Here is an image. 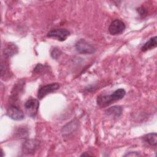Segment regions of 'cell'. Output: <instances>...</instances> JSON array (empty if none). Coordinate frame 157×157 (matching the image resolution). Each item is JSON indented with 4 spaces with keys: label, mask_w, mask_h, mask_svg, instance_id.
Returning a JSON list of instances; mask_svg holds the SVG:
<instances>
[{
    "label": "cell",
    "mask_w": 157,
    "mask_h": 157,
    "mask_svg": "<svg viewBox=\"0 0 157 157\" xmlns=\"http://www.w3.org/2000/svg\"><path fill=\"white\" fill-rule=\"evenodd\" d=\"M126 94V91L123 88L115 90L110 95H101L97 98L98 105L101 107H105L112 103L121 99Z\"/></svg>",
    "instance_id": "obj_1"
},
{
    "label": "cell",
    "mask_w": 157,
    "mask_h": 157,
    "mask_svg": "<svg viewBox=\"0 0 157 157\" xmlns=\"http://www.w3.org/2000/svg\"><path fill=\"white\" fill-rule=\"evenodd\" d=\"M76 50L81 54H93L95 52L94 47L83 39H79L75 45Z\"/></svg>",
    "instance_id": "obj_2"
},
{
    "label": "cell",
    "mask_w": 157,
    "mask_h": 157,
    "mask_svg": "<svg viewBox=\"0 0 157 157\" xmlns=\"http://www.w3.org/2000/svg\"><path fill=\"white\" fill-rule=\"evenodd\" d=\"M39 101L34 98L29 99L25 103V108L29 116L34 117L39 110Z\"/></svg>",
    "instance_id": "obj_3"
},
{
    "label": "cell",
    "mask_w": 157,
    "mask_h": 157,
    "mask_svg": "<svg viewBox=\"0 0 157 157\" xmlns=\"http://www.w3.org/2000/svg\"><path fill=\"white\" fill-rule=\"evenodd\" d=\"M125 28L126 26L122 21L115 19L109 25V31L112 35H119L124 32Z\"/></svg>",
    "instance_id": "obj_4"
},
{
    "label": "cell",
    "mask_w": 157,
    "mask_h": 157,
    "mask_svg": "<svg viewBox=\"0 0 157 157\" xmlns=\"http://www.w3.org/2000/svg\"><path fill=\"white\" fill-rule=\"evenodd\" d=\"M7 115L11 119L20 121L24 119L25 115L23 112L16 105H10L7 110Z\"/></svg>",
    "instance_id": "obj_5"
},
{
    "label": "cell",
    "mask_w": 157,
    "mask_h": 157,
    "mask_svg": "<svg viewBox=\"0 0 157 157\" xmlns=\"http://www.w3.org/2000/svg\"><path fill=\"white\" fill-rule=\"evenodd\" d=\"M70 33L66 29H55L50 31L47 36L48 37H55L59 41H64L65 40L67 37L69 36Z\"/></svg>",
    "instance_id": "obj_6"
},
{
    "label": "cell",
    "mask_w": 157,
    "mask_h": 157,
    "mask_svg": "<svg viewBox=\"0 0 157 157\" xmlns=\"http://www.w3.org/2000/svg\"><path fill=\"white\" fill-rule=\"evenodd\" d=\"M39 146V141L36 139H29L23 143L22 150L24 153L32 154L35 153Z\"/></svg>",
    "instance_id": "obj_7"
},
{
    "label": "cell",
    "mask_w": 157,
    "mask_h": 157,
    "mask_svg": "<svg viewBox=\"0 0 157 157\" xmlns=\"http://www.w3.org/2000/svg\"><path fill=\"white\" fill-rule=\"evenodd\" d=\"M59 88V84L58 83H52L50 84L43 86L39 90L37 97L39 99H41L48 94L58 90Z\"/></svg>",
    "instance_id": "obj_8"
},
{
    "label": "cell",
    "mask_w": 157,
    "mask_h": 157,
    "mask_svg": "<svg viewBox=\"0 0 157 157\" xmlns=\"http://www.w3.org/2000/svg\"><path fill=\"white\" fill-rule=\"evenodd\" d=\"M157 45V37L156 36L150 38L147 42H146L144 45L141 47L142 52H146L147 50L155 48Z\"/></svg>",
    "instance_id": "obj_9"
},
{
    "label": "cell",
    "mask_w": 157,
    "mask_h": 157,
    "mask_svg": "<svg viewBox=\"0 0 157 157\" xmlns=\"http://www.w3.org/2000/svg\"><path fill=\"white\" fill-rule=\"evenodd\" d=\"M143 139L150 145L156 146L157 144V134L156 132L146 134L143 137Z\"/></svg>",
    "instance_id": "obj_10"
},
{
    "label": "cell",
    "mask_w": 157,
    "mask_h": 157,
    "mask_svg": "<svg viewBox=\"0 0 157 157\" xmlns=\"http://www.w3.org/2000/svg\"><path fill=\"white\" fill-rule=\"evenodd\" d=\"M18 52V48L14 44H9L4 50V55L6 57L9 58L15 55Z\"/></svg>",
    "instance_id": "obj_11"
},
{
    "label": "cell",
    "mask_w": 157,
    "mask_h": 157,
    "mask_svg": "<svg viewBox=\"0 0 157 157\" xmlns=\"http://www.w3.org/2000/svg\"><path fill=\"white\" fill-rule=\"evenodd\" d=\"M122 109L120 106H113L107 110V113L115 117H118L121 114Z\"/></svg>",
    "instance_id": "obj_12"
},
{
    "label": "cell",
    "mask_w": 157,
    "mask_h": 157,
    "mask_svg": "<svg viewBox=\"0 0 157 157\" xmlns=\"http://www.w3.org/2000/svg\"><path fill=\"white\" fill-rule=\"evenodd\" d=\"M61 52L58 48L55 47L51 50V56L54 59H58L61 55Z\"/></svg>",
    "instance_id": "obj_13"
},
{
    "label": "cell",
    "mask_w": 157,
    "mask_h": 157,
    "mask_svg": "<svg viewBox=\"0 0 157 157\" xmlns=\"http://www.w3.org/2000/svg\"><path fill=\"white\" fill-rule=\"evenodd\" d=\"M140 156V154H139L136 151H131V152H129L128 153H126L124 156Z\"/></svg>",
    "instance_id": "obj_14"
},
{
    "label": "cell",
    "mask_w": 157,
    "mask_h": 157,
    "mask_svg": "<svg viewBox=\"0 0 157 157\" xmlns=\"http://www.w3.org/2000/svg\"><path fill=\"white\" fill-rule=\"evenodd\" d=\"M138 12H139V14H140L141 16H142V17L145 16V14H146V10H145V9L144 7H140V8H139V9H138Z\"/></svg>",
    "instance_id": "obj_15"
}]
</instances>
